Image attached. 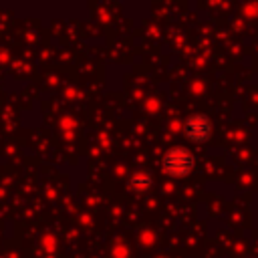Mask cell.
Here are the masks:
<instances>
[{"label":"cell","mask_w":258,"mask_h":258,"mask_svg":"<svg viewBox=\"0 0 258 258\" xmlns=\"http://www.w3.org/2000/svg\"><path fill=\"white\" fill-rule=\"evenodd\" d=\"M194 165H196V159L189 153V149H185V147H173L163 157V169L173 177L187 175L194 169Z\"/></svg>","instance_id":"1"},{"label":"cell","mask_w":258,"mask_h":258,"mask_svg":"<svg viewBox=\"0 0 258 258\" xmlns=\"http://www.w3.org/2000/svg\"><path fill=\"white\" fill-rule=\"evenodd\" d=\"M183 131H185V137H187L189 141L204 143V141H208L210 135H212V121H210L206 115H202V113L191 115V117H187Z\"/></svg>","instance_id":"2"}]
</instances>
